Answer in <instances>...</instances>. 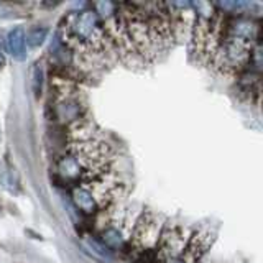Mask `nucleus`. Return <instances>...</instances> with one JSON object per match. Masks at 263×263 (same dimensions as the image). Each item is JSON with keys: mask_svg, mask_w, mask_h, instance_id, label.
<instances>
[{"mask_svg": "<svg viewBox=\"0 0 263 263\" xmlns=\"http://www.w3.org/2000/svg\"><path fill=\"white\" fill-rule=\"evenodd\" d=\"M64 41L82 54H99L110 46L101 18L94 10L71 13L64 20Z\"/></svg>", "mask_w": 263, "mask_h": 263, "instance_id": "obj_1", "label": "nucleus"}, {"mask_svg": "<svg viewBox=\"0 0 263 263\" xmlns=\"http://www.w3.org/2000/svg\"><path fill=\"white\" fill-rule=\"evenodd\" d=\"M189 230L178 224H166L161 230L158 250H156V260L160 263H168L171 260L181 258L186 245L189 242Z\"/></svg>", "mask_w": 263, "mask_h": 263, "instance_id": "obj_2", "label": "nucleus"}, {"mask_svg": "<svg viewBox=\"0 0 263 263\" xmlns=\"http://www.w3.org/2000/svg\"><path fill=\"white\" fill-rule=\"evenodd\" d=\"M161 230V220L158 217L153 216V214H143L137 222L134 234H132V243H134L135 249L142 252L153 250L158 245Z\"/></svg>", "mask_w": 263, "mask_h": 263, "instance_id": "obj_3", "label": "nucleus"}, {"mask_svg": "<svg viewBox=\"0 0 263 263\" xmlns=\"http://www.w3.org/2000/svg\"><path fill=\"white\" fill-rule=\"evenodd\" d=\"M212 240L214 237L209 230H199V232H196L194 235L189 237V242L183 255H181V260L184 263H197L202 258V255L208 252Z\"/></svg>", "mask_w": 263, "mask_h": 263, "instance_id": "obj_4", "label": "nucleus"}, {"mask_svg": "<svg viewBox=\"0 0 263 263\" xmlns=\"http://www.w3.org/2000/svg\"><path fill=\"white\" fill-rule=\"evenodd\" d=\"M7 51L10 53L13 60H23L27 53V45H25V30L22 27H15L7 33L5 38Z\"/></svg>", "mask_w": 263, "mask_h": 263, "instance_id": "obj_5", "label": "nucleus"}, {"mask_svg": "<svg viewBox=\"0 0 263 263\" xmlns=\"http://www.w3.org/2000/svg\"><path fill=\"white\" fill-rule=\"evenodd\" d=\"M96 135V128L94 123H90L89 120L79 119L76 122H72L69 125L68 137L71 140V143H86V142H92Z\"/></svg>", "mask_w": 263, "mask_h": 263, "instance_id": "obj_6", "label": "nucleus"}, {"mask_svg": "<svg viewBox=\"0 0 263 263\" xmlns=\"http://www.w3.org/2000/svg\"><path fill=\"white\" fill-rule=\"evenodd\" d=\"M72 202L79 211H82L84 214H94L99 209L92 193L89 191V187L86 184L76 186L72 189Z\"/></svg>", "mask_w": 263, "mask_h": 263, "instance_id": "obj_7", "label": "nucleus"}, {"mask_svg": "<svg viewBox=\"0 0 263 263\" xmlns=\"http://www.w3.org/2000/svg\"><path fill=\"white\" fill-rule=\"evenodd\" d=\"M48 36V28L46 27H31L28 31H25V45L28 48H38L45 43V40Z\"/></svg>", "mask_w": 263, "mask_h": 263, "instance_id": "obj_8", "label": "nucleus"}, {"mask_svg": "<svg viewBox=\"0 0 263 263\" xmlns=\"http://www.w3.org/2000/svg\"><path fill=\"white\" fill-rule=\"evenodd\" d=\"M102 243L109 249L110 252L112 250H119L122 249V245H123V238L120 235V232L117 229H105L104 232H102Z\"/></svg>", "mask_w": 263, "mask_h": 263, "instance_id": "obj_9", "label": "nucleus"}, {"mask_svg": "<svg viewBox=\"0 0 263 263\" xmlns=\"http://www.w3.org/2000/svg\"><path fill=\"white\" fill-rule=\"evenodd\" d=\"M43 69H41L40 64H35V68H33V72H31V86H33V92H35L36 97L41 96V89H43Z\"/></svg>", "mask_w": 263, "mask_h": 263, "instance_id": "obj_10", "label": "nucleus"}, {"mask_svg": "<svg viewBox=\"0 0 263 263\" xmlns=\"http://www.w3.org/2000/svg\"><path fill=\"white\" fill-rule=\"evenodd\" d=\"M87 243H89L90 249H92V252H94V253H97L101 258H104V260H112V252H110L109 249H107V247H105L102 242L89 240Z\"/></svg>", "mask_w": 263, "mask_h": 263, "instance_id": "obj_11", "label": "nucleus"}, {"mask_svg": "<svg viewBox=\"0 0 263 263\" xmlns=\"http://www.w3.org/2000/svg\"><path fill=\"white\" fill-rule=\"evenodd\" d=\"M4 64H5V53H4L2 45H0V69L4 68Z\"/></svg>", "mask_w": 263, "mask_h": 263, "instance_id": "obj_12", "label": "nucleus"}, {"mask_svg": "<svg viewBox=\"0 0 263 263\" xmlns=\"http://www.w3.org/2000/svg\"><path fill=\"white\" fill-rule=\"evenodd\" d=\"M168 263H184L181 258H176V260H171V261H168Z\"/></svg>", "mask_w": 263, "mask_h": 263, "instance_id": "obj_13", "label": "nucleus"}]
</instances>
